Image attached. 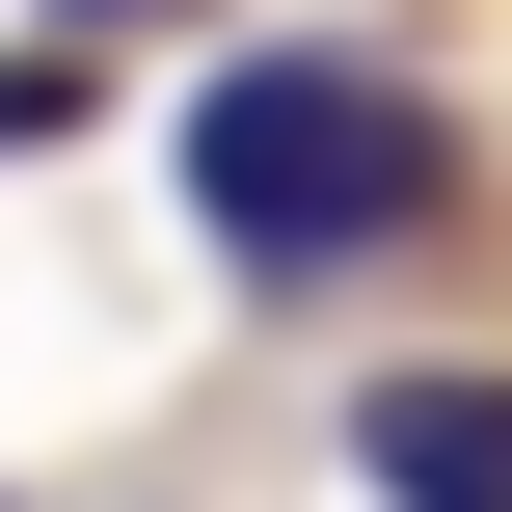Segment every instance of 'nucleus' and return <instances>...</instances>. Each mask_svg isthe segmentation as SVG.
<instances>
[{
    "label": "nucleus",
    "mask_w": 512,
    "mask_h": 512,
    "mask_svg": "<svg viewBox=\"0 0 512 512\" xmlns=\"http://www.w3.org/2000/svg\"><path fill=\"white\" fill-rule=\"evenodd\" d=\"M459 216V108L405 54H216L189 81V243L243 297H351Z\"/></svg>",
    "instance_id": "f257e3e1"
},
{
    "label": "nucleus",
    "mask_w": 512,
    "mask_h": 512,
    "mask_svg": "<svg viewBox=\"0 0 512 512\" xmlns=\"http://www.w3.org/2000/svg\"><path fill=\"white\" fill-rule=\"evenodd\" d=\"M351 486L378 512H512V378H351Z\"/></svg>",
    "instance_id": "f03ea898"
},
{
    "label": "nucleus",
    "mask_w": 512,
    "mask_h": 512,
    "mask_svg": "<svg viewBox=\"0 0 512 512\" xmlns=\"http://www.w3.org/2000/svg\"><path fill=\"white\" fill-rule=\"evenodd\" d=\"M27 135H81V27H54V54H0V162H27Z\"/></svg>",
    "instance_id": "7ed1b4c3"
},
{
    "label": "nucleus",
    "mask_w": 512,
    "mask_h": 512,
    "mask_svg": "<svg viewBox=\"0 0 512 512\" xmlns=\"http://www.w3.org/2000/svg\"><path fill=\"white\" fill-rule=\"evenodd\" d=\"M54 27H81V54H108V27H189V0H54Z\"/></svg>",
    "instance_id": "20e7f679"
}]
</instances>
